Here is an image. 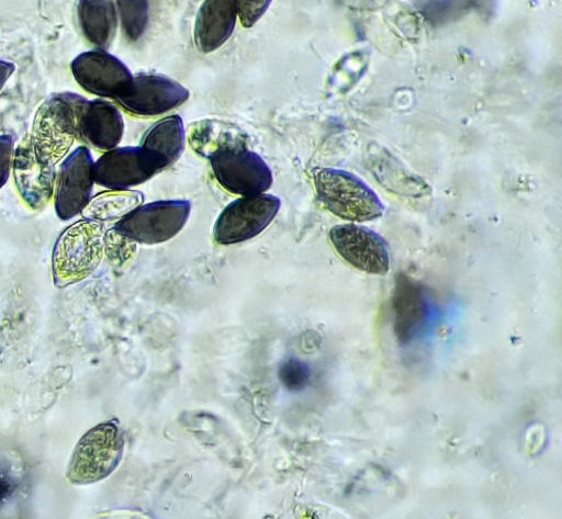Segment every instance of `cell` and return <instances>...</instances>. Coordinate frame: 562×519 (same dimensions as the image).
Returning <instances> with one entry per match:
<instances>
[{
  "label": "cell",
  "instance_id": "1",
  "mask_svg": "<svg viewBox=\"0 0 562 519\" xmlns=\"http://www.w3.org/2000/svg\"><path fill=\"white\" fill-rule=\"evenodd\" d=\"M87 101L75 93H60L49 97L40 108L29 137L42 163L57 167L72 150Z\"/></svg>",
  "mask_w": 562,
  "mask_h": 519
},
{
  "label": "cell",
  "instance_id": "2",
  "mask_svg": "<svg viewBox=\"0 0 562 519\" xmlns=\"http://www.w3.org/2000/svg\"><path fill=\"white\" fill-rule=\"evenodd\" d=\"M105 227L102 222L81 218L65 228L52 251L53 283L59 289L90 277L104 256Z\"/></svg>",
  "mask_w": 562,
  "mask_h": 519
},
{
  "label": "cell",
  "instance_id": "3",
  "mask_svg": "<svg viewBox=\"0 0 562 519\" xmlns=\"http://www.w3.org/2000/svg\"><path fill=\"white\" fill-rule=\"evenodd\" d=\"M314 185L319 201L333 215L349 222L381 217L384 206L374 190L346 170L316 168Z\"/></svg>",
  "mask_w": 562,
  "mask_h": 519
},
{
  "label": "cell",
  "instance_id": "4",
  "mask_svg": "<svg viewBox=\"0 0 562 519\" xmlns=\"http://www.w3.org/2000/svg\"><path fill=\"white\" fill-rule=\"evenodd\" d=\"M125 449V435L116 420L88 430L70 458L66 477L75 486L108 478L117 469Z\"/></svg>",
  "mask_w": 562,
  "mask_h": 519
},
{
  "label": "cell",
  "instance_id": "5",
  "mask_svg": "<svg viewBox=\"0 0 562 519\" xmlns=\"http://www.w3.org/2000/svg\"><path fill=\"white\" fill-rule=\"evenodd\" d=\"M191 207V203L186 200L140 204L127 216L119 219L114 229L137 245L166 244L183 230Z\"/></svg>",
  "mask_w": 562,
  "mask_h": 519
},
{
  "label": "cell",
  "instance_id": "6",
  "mask_svg": "<svg viewBox=\"0 0 562 519\" xmlns=\"http://www.w3.org/2000/svg\"><path fill=\"white\" fill-rule=\"evenodd\" d=\"M209 161L218 183L234 195L255 196L272 187L271 168L249 147L222 149Z\"/></svg>",
  "mask_w": 562,
  "mask_h": 519
},
{
  "label": "cell",
  "instance_id": "7",
  "mask_svg": "<svg viewBox=\"0 0 562 519\" xmlns=\"http://www.w3.org/2000/svg\"><path fill=\"white\" fill-rule=\"evenodd\" d=\"M277 196L259 194L241 196L228 204L218 216L214 238L221 246H233L250 240L266 230L280 211Z\"/></svg>",
  "mask_w": 562,
  "mask_h": 519
},
{
  "label": "cell",
  "instance_id": "8",
  "mask_svg": "<svg viewBox=\"0 0 562 519\" xmlns=\"http://www.w3.org/2000/svg\"><path fill=\"white\" fill-rule=\"evenodd\" d=\"M92 153L82 146L70 151L60 163L55 189L57 216L70 221L82 214L93 198L95 183Z\"/></svg>",
  "mask_w": 562,
  "mask_h": 519
},
{
  "label": "cell",
  "instance_id": "9",
  "mask_svg": "<svg viewBox=\"0 0 562 519\" xmlns=\"http://www.w3.org/2000/svg\"><path fill=\"white\" fill-rule=\"evenodd\" d=\"M330 244L345 261L369 274H386L391 269L389 245L375 232L355 223L341 224L329 233Z\"/></svg>",
  "mask_w": 562,
  "mask_h": 519
},
{
  "label": "cell",
  "instance_id": "10",
  "mask_svg": "<svg viewBox=\"0 0 562 519\" xmlns=\"http://www.w3.org/2000/svg\"><path fill=\"white\" fill-rule=\"evenodd\" d=\"M190 93L180 82L165 76L137 75L116 101L137 116H156L180 108Z\"/></svg>",
  "mask_w": 562,
  "mask_h": 519
},
{
  "label": "cell",
  "instance_id": "11",
  "mask_svg": "<svg viewBox=\"0 0 562 519\" xmlns=\"http://www.w3.org/2000/svg\"><path fill=\"white\" fill-rule=\"evenodd\" d=\"M77 82L88 93L117 99L133 80L128 67L103 49L85 52L72 63Z\"/></svg>",
  "mask_w": 562,
  "mask_h": 519
},
{
  "label": "cell",
  "instance_id": "12",
  "mask_svg": "<svg viewBox=\"0 0 562 519\" xmlns=\"http://www.w3.org/2000/svg\"><path fill=\"white\" fill-rule=\"evenodd\" d=\"M56 167L42 163L35 155L30 137L14 149L12 177L18 194L34 212L43 211L55 198Z\"/></svg>",
  "mask_w": 562,
  "mask_h": 519
},
{
  "label": "cell",
  "instance_id": "13",
  "mask_svg": "<svg viewBox=\"0 0 562 519\" xmlns=\"http://www.w3.org/2000/svg\"><path fill=\"white\" fill-rule=\"evenodd\" d=\"M156 174L140 147H116L94 162L95 183L109 190H128Z\"/></svg>",
  "mask_w": 562,
  "mask_h": 519
},
{
  "label": "cell",
  "instance_id": "14",
  "mask_svg": "<svg viewBox=\"0 0 562 519\" xmlns=\"http://www.w3.org/2000/svg\"><path fill=\"white\" fill-rule=\"evenodd\" d=\"M125 134V121L113 103L87 101L78 125V137L87 146L101 151L116 148Z\"/></svg>",
  "mask_w": 562,
  "mask_h": 519
},
{
  "label": "cell",
  "instance_id": "15",
  "mask_svg": "<svg viewBox=\"0 0 562 519\" xmlns=\"http://www.w3.org/2000/svg\"><path fill=\"white\" fill-rule=\"evenodd\" d=\"M186 129L180 115L158 121L144 136L140 149L158 172L178 161L184 151Z\"/></svg>",
  "mask_w": 562,
  "mask_h": 519
},
{
  "label": "cell",
  "instance_id": "16",
  "mask_svg": "<svg viewBox=\"0 0 562 519\" xmlns=\"http://www.w3.org/2000/svg\"><path fill=\"white\" fill-rule=\"evenodd\" d=\"M235 0H205L195 24V44L203 54H210L232 37L237 23Z\"/></svg>",
  "mask_w": 562,
  "mask_h": 519
},
{
  "label": "cell",
  "instance_id": "17",
  "mask_svg": "<svg viewBox=\"0 0 562 519\" xmlns=\"http://www.w3.org/2000/svg\"><path fill=\"white\" fill-rule=\"evenodd\" d=\"M189 145L200 157L236 147H249V136L238 126L224 120L205 119L192 124L188 134Z\"/></svg>",
  "mask_w": 562,
  "mask_h": 519
},
{
  "label": "cell",
  "instance_id": "18",
  "mask_svg": "<svg viewBox=\"0 0 562 519\" xmlns=\"http://www.w3.org/2000/svg\"><path fill=\"white\" fill-rule=\"evenodd\" d=\"M77 14L88 42L100 48L111 46L117 27L113 0H78Z\"/></svg>",
  "mask_w": 562,
  "mask_h": 519
},
{
  "label": "cell",
  "instance_id": "19",
  "mask_svg": "<svg viewBox=\"0 0 562 519\" xmlns=\"http://www.w3.org/2000/svg\"><path fill=\"white\" fill-rule=\"evenodd\" d=\"M145 198L136 190H109L93 196L82 212V217L99 222L119 221L127 216Z\"/></svg>",
  "mask_w": 562,
  "mask_h": 519
},
{
  "label": "cell",
  "instance_id": "20",
  "mask_svg": "<svg viewBox=\"0 0 562 519\" xmlns=\"http://www.w3.org/2000/svg\"><path fill=\"white\" fill-rule=\"evenodd\" d=\"M122 27L130 41L144 36L149 21L148 0H116Z\"/></svg>",
  "mask_w": 562,
  "mask_h": 519
},
{
  "label": "cell",
  "instance_id": "21",
  "mask_svg": "<svg viewBox=\"0 0 562 519\" xmlns=\"http://www.w3.org/2000/svg\"><path fill=\"white\" fill-rule=\"evenodd\" d=\"M104 255L109 261L116 268L128 264L137 250V244L130 238L121 235L114 228L105 230L104 234Z\"/></svg>",
  "mask_w": 562,
  "mask_h": 519
},
{
  "label": "cell",
  "instance_id": "22",
  "mask_svg": "<svg viewBox=\"0 0 562 519\" xmlns=\"http://www.w3.org/2000/svg\"><path fill=\"white\" fill-rule=\"evenodd\" d=\"M281 382L291 391L303 390L310 380V369L304 362L291 359L280 369Z\"/></svg>",
  "mask_w": 562,
  "mask_h": 519
},
{
  "label": "cell",
  "instance_id": "23",
  "mask_svg": "<svg viewBox=\"0 0 562 519\" xmlns=\"http://www.w3.org/2000/svg\"><path fill=\"white\" fill-rule=\"evenodd\" d=\"M271 3L272 0H235L241 25L246 29L252 27L266 14Z\"/></svg>",
  "mask_w": 562,
  "mask_h": 519
},
{
  "label": "cell",
  "instance_id": "24",
  "mask_svg": "<svg viewBox=\"0 0 562 519\" xmlns=\"http://www.w3.org/2000/svg\"><path fill=\"white\" fill-rule=\"evenodd\" d=\"M14 138L12 135H0V190L8 183L12 174L14 155Z\"/></svg>",
  "mask_w": 562,
  "mask_h": 519
},
{
  "label": "cell",
  "instance_id": "25",
  "mask_svg": "<svg viewBox=\"0 0 562 519\" xmlns=\"http://www.w3.org/2000/svg\"><path fill=\"white\" fill-rule=\"evenodd\" d=\"M15 71V66L10 61L0 60V92Z\"/></svg>",
  "mask_w": 562,
  "mask_h": 519
}]
</instances>
